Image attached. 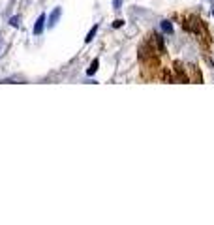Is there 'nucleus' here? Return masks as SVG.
I'll use <instances>...</instances> for the list:
<instances>
[{
    "label": "nucleus",
    "mask_w": 214,
    "mask_h": 225,
    "mask_svg": "<svg viewBox=\"0 0 214 225\" xmlns=\"http://www.w3.org/2000/svg\"><path fill=\"white\" fill-rule=\"evenodd\" d=\"M98 66H100V62H98V58H94L92 64H90V68L86 70V75H94V73L98 71Z\"/></svg>",
    "instance_id": "20e7f679"
},
{
    "label": "nucleus",
    "mask_w": 214,
    "mask_h": 225,
    "mask_svg": "<svg viewBox=\"0 0 214 225\" xmlns=\"http://www.w3.org/2000/svg\"><path fill=\"white\" fill-rule=\"evenodd\" d=\"M60 13H62V9H60V8H54L53 13L49 15V23H47V25H49V26H54L56 21H58V17H60Z\"/></svg>",
    "instance_id": "f257e3e1"
},
{
    "label": "nucleus",
    "mask_w": 214,
    "mask_h": 225,
    "mask_svg": "<svg viewBox=\"0 0 214 225\" xmlns=\"http://www.w3.org/2000/svg\"><path fill=\"white\" fill-rule=\"evenodd\" d=\"M160 28H162V32H165V34H173V25L169 23V21H162Z\"/></svg>",
    "instance_id": "7ed1b4c3"
},
{
    "label": "nucleus",
    "mask_w": 214,
    "mask_h": 225,
    "mask_svg": "<svg viewBox=\"0 0 214 225\" xmlns=\"http://www.w3.org/2000/svg\"><path fill=\"white\" fill-rule=\"evenodd\" d=\"M9 25H11V26H17V25H19V17H17V15L11 17V19H9Z\"/></svg>",
    "instance_id": "423d86ee"
},
{
    "label": "nucleus",
    "mask_w": 214,
    "mask_h": 225,
    "mask_svg": "<svg viewBox=\"0 0 214 225\" xmlns=\"http://www.w3.org/2000/svg\"><path fill=\"white\" fill-rule=\"evenodd\" d=\"M43 23H45V15H40V19L34 25V34H41L43 32Z\"/></svg>",
    "instance_id": "f03ea898"
},
{
    "label": "nucleus",
    "mask_w": 214,
    "mask_h": 225,
    "mask_svg": "<svg viewBox=\"0 0 214 225\" xmlns=\"http://www.w3.org/2000/svg\"><path fill=\"white\" fill-rule=\"evenodd\" d=\"M113 6H115V8L118 9V8L122 6V0H113Z\"/></svg>",
    "instance_id": "6e6552de"
},
{
    "label": "nucleus",
    "mask_w": 214,
    "mask_h": 225,
    "mask_svg": "<svg viewBox=\"0 0 214 225\" xmlns=\"http://www.w3.org/2000/svg\"><path fill=\"white\" fill-rule=\"evenodd\" d=\"M122 25H124V21H122V19H118V21H115V23H113V26H115V28H120Z\"/></svg>",
    "instance_id": "0eeeda50"
},
{
    "label": "nucleus",
    "mask_w": 214,
    "mask_h": 225,
    "mask_svg": "<svg viewBox=\"0 0 214 225\" xmlns=\"http://www.w3.org/2000/svg\"><path fill=\"white\" fill-rule=\"evenodd\" d=\"M96 32H98V25H94L92 28H90V32H88V34H86V38H85V41H86V43H90V41H92V39H94V36H96Z\"/></svg>",
    "instance_id": "39448f33"
}]
</instances>
